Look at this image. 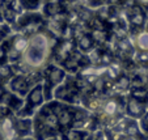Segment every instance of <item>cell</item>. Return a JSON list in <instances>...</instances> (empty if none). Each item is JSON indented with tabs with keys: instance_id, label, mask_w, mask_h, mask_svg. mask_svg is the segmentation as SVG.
<instances>
[{
	"instance_id": "1",
	"label": "cell",
	"mask_w": 148,
	"mask_h": 140,
	"mask_svg": "<svg viewBox=\"0 0 148 140\" xmlns=\"http://www.w3.org/2000/svg\"><path fill=\"white\" fill-rule=\"evenodd\" d=\"M54 39L47 31H39L29 37L28 47L20 59V67L29 73L39 72L47 67L54 53Z\"/></svg>"
},
{
	"instance_id": "2",
	"label": "cell",
	"mask_w": 148,
	"mask_h": 140,
	"mask_svg": "<svg viewBox=\"0 0 148 140\" xmlns=\"http://www.w3.org/2000/svg\"><path fill=\"white\" fill-rule=\"evenodd\" d=\"M33 121L34 140H49L59 132L58 118L51 107V102L42 106L36 113Z\"/></svg>"
},
{
	"instance_id": "3",
	"label": "cell",
	"mask_w": 148,
	"mask_h": 140,
	"mask_svg": "<svg viewBox=\"0 0 148 140\" xmlns=\"http://www.w3.org/2000/svg\"><path fill=\"white\" fill-rule=\"evenodd\" d=\"M126 107V101H123L122 97H108L103 98L102 101L96 102L95 109L98 110L101 118L105 121L115 122L121 119Z\"/></svg>"
},
{
	"instance_id": "4",
	"label": "cell",
	"mask_w": 148,
	"mask_h": 140,
	"mask_svg": "<svg viewBox=\"0 0 148 140\" xmlns=\"http://www.w3.org/2000/svg\"><path fill=\"white\" fill-rule=\"evenodd\" d=\"M45 102V94H43V85L38 84L34 88H32L30 92L26 94V101L25 105L21 107V110L16 113V117L23 119V118H29L33 114H36L39 110V107H42Z\"/></svg>"
},
{
	"instance_id": "5",
	"label": "cell",
	"mask_w": 148,
	"mask_h": 140,
	"mask_svg": "<svg viewBox=\"0 0 148 140\" xmlns=\"http://www.w3.org/2000/svg\"><path fill=\"white\" fill-rule=\"evenodd\" d=\"M66 80V72L62 70L60 67L56 66H50L46 70V77L45 83H42L43 85V94H45V101L51 100V97L54 96V92L58 87H60L63 84V81Z\"/></svg>"
},
{
	"instance_id": "6",
	"label": "cell",
	"mask_w": 148,
	"mask_h": 140,
	"mask_svg": "<svg viewBox=\"0 0 148 140\" xmlns=\"http://www.w3.org/2000/svg\"><path fill=\"white\" fill-rule=\"evenodd\" d=\"M51 107H53L54 113H55L56 118H58L59 131L64 132L67 130H70L73 124V121H75V109L62 104L59 101L51 102Z\"/></svg>"
},
{
	"instance_id": "7",
	"label": "cell",
	"mask_w": 148,
	"mask_h": 140,
	"mask_svg": "<svg viewBox=\"0 0 148 140\" xmlns=\"http://www.w3.org/2000/svg\"><path fill=\"white\" fill-rule=\"evenodd\" d=\"M36 85H38V83L33 81L32 77H28V76H14L13 79H11V81H9V89L17 97H24Z\"/></svg>"
},
{
	"instance_id": "8",
	"label": "cell",
	"mask_w": 148,
	"mask_h": 140,
	"mask_svg": "<svg viewBox=\"0 0 148 140\" xmlns=\"http://www.w3.org/2000/svg\"><path fill=\"white\" fill-rule=\"evenodd\" d=\"M79 94V87L73 81H68L64 85H60L55 89L54 96L56 100L64 102H75V98Z\"/></svg>"
},
{
	"instance_id": "9",
	"label": "cell",
	"mask_w": 148,
	"mask_h": 140,
	"mask_svg": "<svg viewBox=\"0 0 148 140\" xmlns=\"http://www.w3.org/2000/svg\"><path fill=\"white\" fill-rule=\"evenodd\" d=\"M147 106H148L147 102H143V101H139V100H135L132 97H129V100L126 101L125 111L131 119L135 121V119H140L147 113Z\"/></svg>"
},
{
	"instance_id": "10",
	"label": "cell",
	"mask_w": 148,
	"mask_h": 140,
	"mask_svg": "<svg viewBox=\"0 0 148 140\" xmlns=\"http://www.w3.org/2000/svg\"><path fill=\"white\" fill-rule=\"evenodd\" d=\"M76 50V42L71 41V39H66L63 42L58 43V46H55L54 53H55V58L59 63H62L63 60H66L67 58H70Z\"/></svg>"
},
{
	"instance_id": "11",
	"label": "cell",
	"mask_w": 148,
	"mask_h": 140,
	"mask_svg": "<svg viewBox=\"0 0 148 140\" xmlns=\"http://www.w3.org/2000/svg\"><path fill=\"white\" fill-rule=\"evenodd\" d=\"M14 131H16L17 139H25V137L33 135V121L28 119V118H23V119H14Z\"/></svg>"
},
{
	"instance_id": "12",
	"label": "cell",
	"mask_w": 148,
	"mask_h": 140,
	"mask_svg": "<svg viewBox=\"0 0 148 140\" xmlns=\"http://www.w3.org/2000/svg\"><path fill=\"white\" fill-rule=\"evenodd\" d=\"M122 131L125 134V136L127 137H132L135 140H144L145 136L142 134L138 122L134 119H125L122 123Z\"/></svg>"
},
{
	"instance_id": "13",
	"label": "cell",
	"mask_w": 148,
	"mask_h": 140,
	"mask_svg": "<svg viewBox=\"0 0 148 140\" xmlns=\"http://www.w3.org/2000/svg\"><path fill=\"white\" fill-rule=\"evenodd\" d=\"M129 21L134 28H143L145 24V12L140 5H134L130 9Z\"/></svg>"
},
{
	"instance_id": "14",
	"label": "cell",
	"mask_w": 148,
	"mask_h": 140,
	"mask_svg": "<svg viewBox=\"0 0 148 140\" xmlns=\"http://www.w3.org/2000/svg\"><path fill=\"white\" fill-rule=\"evenodd\" d=\"M28 42H29V37L24 36V34H17V36H14L13 38H12L11 47L9 48H12V50L16 51L20 55H23L24 51L28 47Z\"/></svg>"
},
{
	"instance_id": "15",
	"label": "cell",
	"mask_w": 148,
	"mask_h": 140,
	"mask_svg": "<svg viewBox=\"0 0 148 140\" xmlns=\"http://www.w3.org/2000/svg\"><path fill=\"white\" fill-rule=\"evenodd\" d=\"M21 104H23V100L20 97H17L16 94H13V93H7L4 94L3 97V101H1V105L5 107H8L9 110H14V111H18V110H21Z\"/></svg>"
},
{
	"instance_id": "16",
	"label": "cell",
	"mask_w": 148,
	"mask_h": 140,
	"mask_svg": "<svg viewBox=\"0 0 148 140\" xmlns=\"http://www.w3.org/2000/svg\"><path fill=\"white\" fill-rule=\"evenodd\" d=\"M95 41H93L92 36L89 33H84L80 38L77 39V42H76V46L77 48L81 51L83 54H88L95 48Z\"/></svg>"
},
{
	"instance_id": "17",
	"label": "cell",
	"mask_w": 148,
	"mask_h": 140,
	"mask_svg": "<svg viewBox=\"0 0 148 140\" xmlns=\"http://www.w3.org/2000/svg\"><path fill=\"white\" fill-rule=\"evenodd\" d=\"M89 137L88 131L70 128L60 134V140H87Z\"/></svg>"
},
{
	"instance_id": "18",
	"label": "cell",
	"mask_w": 148,
	"mask_h": 140,
	"mask_svg": "<svg viewBox=\"0 0 148 140\" xmlns=\"http://www.w3.org/2000/svg\"><path fill=\"white\" fill-rule=\"evenodd\" d=\"M81 56H79V58H75L73 56V54L70 56V58H67L66 60H63V62L60 63L62 66V70L67 71V72H71V73H76L79 70H80V66H79V62H80Z\"/></svg>"
},
{
	"instance_id": "19",
	"label": "cell",
	"mask_w": 148,
	"mask_h": 140,
	"mask_svg": "<svg viewBox=\"0 0 148 140\" xmlns=\"http://www.w3.org/2000/svg\"><path fill=\"white\" fill-rule=\"evenodd\" d=\"M135 47L139 53H148V31H140L135 39Z\"/></svg>"
},
{
	"instance_id": "20",
	"label": "cell",
	"mask_w": 148,
	"mask_h": 140,
	"mask_svg": "<svg viewBox=\"0 0 148 140\" xmlns=\"http://www.w3.org/2000/svg\"><path fill=\"white\" fill-rule=\"evenodd\" d=\"M113 88L115 90H126V89H129V88H131V79H130V76L125 75V73L119 75L115 79Z\"/></svg>"
},
{
	"instance_id": "21",
	"label": "cell",
	"mask_w": 148,
	"mask_h": 140,
	"mask_svg": "<svg viewBox=\"0 0 148 140\" xmlns=\"http://www.w3.org/2000/svg\"><path fill=\"white\" fill-rule=\"evenodd\" d=\"M117 48L121 51V53L127 54V55L132 54V51H134V47H132L131 42H130V41L126 38V37H123V38H119V39H118Z\"/></svg>"
},
{
	"instance_id": "22",
	"label": "cell",
	"mask_w": 148,
	"mask_h": 140,
	"mask_svg": "<svg viewBox=\"0 0 148 140\" xmlns=\"http://www.w3.org/2000/svg\"><path fill=\"white\" fill-rule=\"evenodd\" d=\"M43 9H45V13L49 16H58L63 11V5L62 3H46Z\"/></svg>"
},
{
	"instance_id": "23",
	"label": "cell",
	"mask_w": 148,
	"mask_h": 140,
	"mask_svg": "<svg viewBox=\"0 0 148 140\" xmlns=\"http://www.w3.org/2000/svg\"><path fill=\"white\" fill-rule=\"evenodd\" d=\"M139 128L144 136H148V111L140 118L139 121Z\"/></svg>"
},
{
	"instance_id": "24",
	"label": "cell",
	"mask_w": 148,
	"mask_h": 140,
	"mask_svg": "<svg viewBox=\"0 0 148 140\" xmlns=\"http://www.w3.org/2000/svg\"><path fill=\"white\" fill-rule=\"evenodd\" d=\"M12 73H13L12 67H9L7 64L0 66V79H12Z\"/></svg>"
},
{
	"instance_id": "25",
	"label": "cell",
	"mask_w": 148,
	"mask_h": 140,
	"mask_svg": "<svg viewBox=\"0 0 148 140\" xmlns=\"http://www.w3.org/2000/svg\"><path fill=\"white\" fill-rule=\"evenodd\" d=\"M8 47L5 46V43H1L0 45V66H4L7 62H8Z\"/></svg>"
},
{
	"instance_id": "26",
	"label": "cell",
	"mask_w": 148,
	"mask_h": 140,
	"mask_svg": "<svg viewBox=\"0 0 148 140\" xmlns=\"http://www.w3.org/2000/svg\"><path fill=\"white\" fill-rule=\"evenodd\" d=\"M112 62H113V56L109 53H106V51H102V55H101L100 64L98 66H110Z\"/></svg>"
},
{
	"instance_id": "27",
	"label": "cell",
	"mask_w": 148,
	"mask_h": 140,
	"mask_svg": "<svg viewBox=\"0 0 148 140\" xmlns=\"http://www.w3.org/2000/svg\"><path fill=\"white\" fill-rule=\"evenodd\" d=\"M24 9H38L41 7V1H21Z\"/></svg>"
},
{
	"instance_id": "28",
	"label": "cell",
	"mask_w": 148,
	"mask_h": 140,
	"mask_svg": "<svg viewBox=\"0 0 148 140\" xmlns=\"http://www.w3.org/2000/svg\"><path fill=\"white\" fill-rule=\"evenodd\" d=\"M139 60L140 62H143V63H147L148 62V53H140Z\"/></svg>"
},
{
	"instance_id": "29",
	"label": "cell",
	"mask_w": 148,
	"mask_h": 140,
	"mask_svg": "<svg viewBox=\"0 0 148 140\" xmlns=\"http://www.w3.org/2000/svg\"><path fill=\"white\" fill-rule=\"evenodd\" d=\"M4 94H5V90H4V88L0 85V102L3 101V97H4Z\"/></svg>"
},
{
	"instance_id": "30",
	"label": "cell",
	"mask_w": 148,
	"mask_h": 140,
	"mask_svg": "<svg viewBox=\"0 0 148 140\" xmlns=\"http://www.w3.org/2000/svg\"><path fill=\"white\" fill-rule=\"evenodd\" d=\"M119 140H135V139H132V137H127V136H125V135H122V136H119Z\"/></svg>"
},
{
	"instance_id": "31",
	"label": "cell",
	"mask_w": 148,
	"mask_h": 140,
	"mask_svg": "<svg viewBox=\"0 0 148 140\" xmlns=\"http://www.w3.org/2000/svg\"><path fill=\"white\" fill-rule=\"evenodd\" d=\"M3 38H4V33L1 30H0V42H1V41H3Z\"/></svg>"
},
{
	"instance_id": "32",
	"label": "cell",
	"mask_w": 148,
	"mask_h": 140,
	"mask_svg": "<svg viewBox=\"0 0 148 140\" xmlns=\"http://www.w3.org/2000/svg\"><path fill=\"white\" fill-rule=\"evenodd\" d=\"M49 140H58L56 137H51V139H49Z\"/></svg>"
}]
</instances>
